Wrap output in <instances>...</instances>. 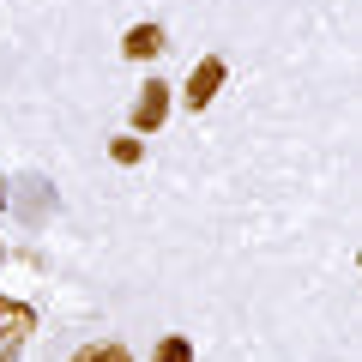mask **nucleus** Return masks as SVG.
Segmentation results:
<instances>
[{"label":"nucleus","mask_w":362,"mask_h":362,"mask_svg":"<svg viewBox=\"0 0 362 362\" xmlns=\"http://www.w3.org/2000/svg\"><path fill=\"white\" fill-rule=\"evenodd\" d=\"M73 362H133V356H127L121 344H90V350H78Z\"/></svg>","instance_id":"39448f33"},{"label":"nucleus","mask_w":362,"mask_h":362,"mask_svg":"<svg viewBox=\"0 0 362 362\" xmlns=\"http://www.w3.org/2000/svg\"><path fill=\"white\" fill-rule=\"evenodd\" d=\"M169 115V85H145L139 90V109H133V121H139V133H157Z\"/></svg>","instance_id":"7ed1b4c3"},{"label":"nucleus","mask_w":362,"mask_h":362,"mask_svg":"<svg viewBox=\"0 0 362 362\" xmlns=\"http://www.w3.org/2000/svg\"><path fill=\"white\" fill-rule=\"evenodd\" d=\"M121 49H127V61H151V54L163 49V30H157V25H133Z\"/></svg>","instance_id":"20e7f679"},{"label":"nucleus","mask_w":362,"mask_h":362,"mask_svg":"<svg viewBox=\"0 0 362 362\" xmlns=\"http://www.w3.org/2000/svg\"><path fill=\"white\" fill-rule=\"evenodd\" d=\"M0 206H6V181H0Z\"/></svg>","instance_id":"6e6552de"},{"label":"nucleus","mask_w":362,"mask_h":362,"mask_svg":"<svg viewBox=\"0 0 362 362\" xmlns=\"http://www.w3.org/2000/svg\"><path fill=\"white\" fill-rule=\"evenodd\" d=\"M218 85H223V61H199L194 78H187V109H206L218 97Z\"/></svg>","instance_id":"f03ea898"},{"label":"nucleus","mask_w":362,"mask_h":362,"mask_svg":"<svg viewBox=\"0 0 362 362\" xmlns=\"http://www.w3.org/2000/svg\"><path fill=\"white\" fill-rule=\"evenodd\" d=\"M109 157H115V163H139V139H115Z\"/></svg>","instance_id":"0eeeda50"},{"label":"nucleus","mask_w":362,"mask_h":362,"mask_svg":"<svg viewBox=\"0 0 362 362\" xmlns=\"http://www.w3.org/2000/svg\"><path fill=\"white\" fill-rule=\"evenodd\" d=\"M151 362H194V350H187V338H163Z\"/></svg>","instance_id":"423d86ee"},{"label":"nucleus","mask_w":362,"mask_h":362,"mask_svg":"<svg viewBox=\"0 0 362 362\" xmlns=\"http://www.w3.org/2000/svg\"><path fill=\"white\" fill-rule=\"evenodd\" d=\"M30 326H37V314H30L25 302H0V356H13Z\"/></svg>","instance_id":"f257e3e1"},{"label":"nucleus","mask_w":362,"mask_h":362,"mask_svg":"<svg viewBox=\"0 0 362 362\" xmlns=\"http://www.w3.org/2000/svg\"><path fill=\"white\" fill-rule=\"evenodd\" d=\"M0 259H6V247H0Z\"/></svg>","instance_id":"1a4fd4ad"}]
</instances>
